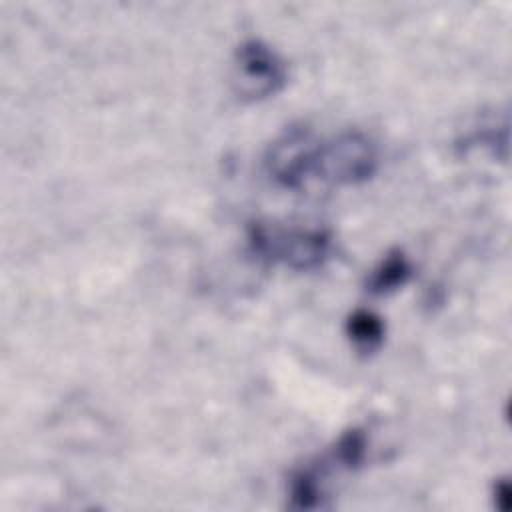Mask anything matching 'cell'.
Here are the masks:
<instances>
[{"label":"cell","instance_id":"6da1fadb","mask_svg":"<svg viewBox=\"0 0 512 512\" xmlns=\"http://www.w3.org/2000/svg\"><path fill=\"white\" fill-rule=\"evenodd\" d=\"M250 250L268 262L310 272L320 268L332 252V238L320 228H280L268 224H252L248 230Z\"/></svg>","mask_w":512,"mask_h":512},{"label":"cell","instance_id":"7a4b0ae2","mask_svg":"<svg viewBox=\"0 0 512 512\" xmlns=\"http://www.w3.org/2000/svg\"><path fill=\"white\" fill-rule=\"evenodd\" d=\"M378 168V150L370 136L346 130L320 142L314 176L336 186H354L370 180Z\"/></svg>","mask_w":512,"mask_h":512},{"label":"cell","instance_id":"3957f363","mask_svg":"<svg viewBox=\"0 0 512 512\" xmlns=\"http://www.w3.org/2000/svg\"><path fill=\"white\" fill-rule=\"evenodd\" d=\"M320 140L304 126L286 128L268 148L264 166L268 176L282 188L298 190L314 176Z\"/></svg>","mask_w":512,"mask_h":512},{"label":"cell","instance_id":"277c9868","mask_svg":"<svg viewBox=\"0 0 512 512\" xmlns=\"http://www.w3.org/2000/svg\"><path fill=\"white\" fill-rule=\"evenodd\" d=\"M286 82L284 60L262 40H246L234 56L236 92L248 100H260L276 94Z\"/></svg>","mask_w":512,"mask_h":512},{"label":"cell","instance_id":"5b68a950","mask_svg":"<svg viewBox=\"0 0 512 512\" xmlns=\"http://www.w3.org/2000/svg\"><path fill=\"white\" fill-rule=\"evenodd\" d=\"M410 272H412V266L408 258L400 250H394L386 254L382 262L372 270L366 286L374 294H384L402 286L410 278Z\"/></svg>","mask_w":512,"mask_h":512},{"label":"cell","instance_id":"8992f818","mask_svg":"<svg viewBox=\"0 0 512 512\" xmlns=\"http://www.w3.org/2000/svg\"><path fill=\"white\" fill-rule=\"evenodd\" d=\"M346 332L354 342V346L364 354L374 352L384 340L382 320L368 310L352 312L350 318L346 320Z\"/></svg>","mask_w":512,"mask_h":512},{"label":"cell","instance_id":"52a82bcc","mask_svg":"<svg viewBox=\"0 0 512 512\" xmlns=\"http://www.w3.org/2000/svg\"><path fill=\"white\" fill-rule=\"evenodd\" d=\"M324 502L322 480L316 468H300L290 478V504L300 510L320 508Z\"/></svg>","mask_w":512,"mask_h":512},{"label":"cell","instance_id":"ba28073f","mask_svg":"<svg viewBox=\"0 0 512 512\" xmlns=\"http://www.w3.org/2000/svg\"><path fill=\"white\" fill-rule=\"evenodd\" d=\"M366 448H368V440L364 430L360 428H352L348 432H344L336 446H334V460L344 466V468H358L362 466L364 458H366Z\"/></svg>","mask_w":512,"mask_h":512},{"label":"cell","instance_id":"9c48e42d","mask_svg":"<svg viewBox=\"0 0 512 512\" xmlns=\"http://www.w3.org/2000/svg\"><path fill=\"white\" fill-rule=\"evenodd\" d=\"M494 500L496 506L500 510H508L510 508V484L508 480H498L494 486Z\"/></svg>","mask_w":512,"mask_h":512}]
</instances>
